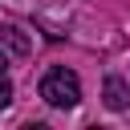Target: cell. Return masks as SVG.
Here are the masks:
<instances>
[{
	"mask_svg": "<svg viewBox=\"0 0 130 130\" xmlns=\"http://www.w3.org/2000/svg\"><path fill=\"white\" fill-rule=\"evenodd\" d=\"M8 102H12V81H8L4 73H0V110H4Z\"/></svg>",
	"mask_w": 130,
	"mask_h": 130,
	"instance_id": "4",
	"label": "cell"
},
{
	"mask_svg": "<svg viewBox=\"0 0 130 130\" xmlns=\"http://www.w3.org/2000/svg\"><path fill=\"white\" fill-rule=\"evenodd\" d=\"M41 98H45L49 106H57V110L77 106V98H81V81H77V73L65 69V65H53V69L41 77Z\"/></svg>",
	"mask_w": 130,
	"mask_h": 130,
	"instance_id": "1",
	"label": "cell"
},
{
	"mask_svg": "<svg viewBox=\"0 0 130 130\" xmlns=\"http://www.w3.org/2000/svg\"><path fill=\"white\" fill-rule=\"evenodd\" d=\"M4 69H8V57H4V49H0V73H4Z\"/></svg>",
	"mask_w": 130,
	"mask_h": 130,
	"instance_id": "5",
	"label": "cell"
},
{
	"mask_svg": "<svg viewBox=\"0 0 130 130\" xmlns=\"http://www.w3.org/2000/svg\"><path fill=\"white\" fill-rule=\"evenodd\" d=\"M102 98H106V106H110V110H126V102H130V93H126V81H122V77H106V89H102Z\"/></svg>",
	"mask_w": 130,
	"mask_h": 130,
	"instance_id": "3",
	"label": "cell"
},
{
	"mask_svg": "<svg viewBox=\"0 0 130 130\" xmlns=\"http://www.w3.org/2000/svg\"><path fill=\"white\" fill-rule=\"evenodd\" d=\"M0 41L16 53V57H28L32 53V41H28V32L24 28H16V24H0Z\"/></svg>",
	"mask_w": 130,
	"mask_h": 130,
	"instance_id": "2",
	"label": "cell"
}]
</instances>
